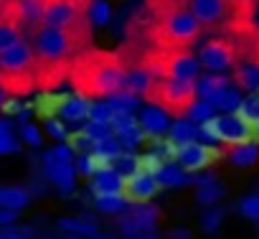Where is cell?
Here are the masks:
<instances>
[{
    "instance_id": "obj_1",
    "label": "cell",
    "mask_w": 259,
    "mask_h": 239,
    "mask_svg": "<svg viewBox=\"0 0 259 239\" xmlns=\"http://www.w3.org/2000/svg\"><path fill=\"white\" fill-rule=\"evenodd\" d=\"M124 64L117 54L107 51H81L69 64V79L76 92L89 99H104L107 94L122 89Z\"/></svg>"
},
{
    "instance_id": "obj_2",
    "label": "cell",
    "mask_w": 259,
    "mask_h": 239,
    "mask_svg": "<svg viewBox=\"0 0 259 239\" xmlns=\"http://www.w3.org/2000/svg\"><path fill=\"white\" fill-rule=\"evenodd\" d=\"M201 21L188 11V6H183L155 16L153 41L158 49H188L201 36Z\"/></svg>"
},
{
    "instance_id": "obj_3",
    "label": "cell",
    "mask_w": 259,
    "mask_h": 239,
    "mask_svg": "<svg viewBox=\"0 0 259 239\" xmlns=\"http://www.w3.org/2000/svg\"><path fill=\"white\" fill-rule=\"evenodd\" d=\"M150 104L165 109L168 114H178L183 117L186 109L193 104L196 94V82H186V79H170V76H155L150 89L143 94Z\"/></svg>"
},
{
    "instance_id": "obj_4",
    "label": "cell",
    "mask_w": 259,
    "mask_h": 239,
    "mask_svg": "<svg viewBox=\"0 0 259 239\" xmlns=\"http://www.w3.org/2000/svg\"><path fill=\"white\" fill-rule=\"evenodd\" d=\"M198 133L206 140L213 143H226V145H241L254 140V125L239 112H224V114H213L211 120L198 125Z\"/></svg>"
},
{
    "instance_id": "obj_5",
    "label": "cell",
    "mask_w": 259,
    "mask_h": 239,
    "mask_svg": "<svg viewBox=\"0 0 259 239\" xmlns=\"http://www.w3.org/2000/svg\"><path fill=\"white\" fill-rule=\"evenodd\" d=\"M89 3L92 0H44L41 26L71 28L89 21Z\"/></svg>"
},
{
    "instance_id": "obj_6",
    "label": "cell",
    "mask_w": 259,
    "mask_h": 239,
    "mask_svg": "<svg viewBox=\"0 0 259 239\" xmlns=\"http://www.w3.org/2000/svg\"><path fill=\"white\" fill-rule=\"evenodd\" d=\"M38 56L23 38L0 51V74H36Z\"/></svg>"
},
{
    "instance_id": "obj_7",
    "label": "cell",
    "mask_w": 259,
    "mask_h": 239,
    "mask_svg": "<svg viewBox=\"0 0 259 239\" xmlns=\"http://www.w3.org/2000/svg\"><path fill=\"white\" fill-rule=\"evenodd\" d=\"M160 181L155 173H145V171H133L130 176L122 178V196L127 201H133V204H148L158 196L160 191Z\"/></svg>"
},
{
    "instance_id": "obj_8",
    "label": "cell",
    "mask_w": 259,
    "mask_h": 239,
    "mask_svg": "<svg viewBox=\"0 0 259 239\" xmlns=\"http://www.w3.org/2000/svg\"><path fill=\"white\" fill-rule=\"evenodd\" d=\"M221 158V150L216 148V145H211V143H198V140H193V143H186V145H181L178 148V166H183L188 173H201L203 168H208L213 161H219Z\"/></svg>"
},
{
    "instance_id": "obj_9",
    "label": "cell",
    "mask_w": 259,
    "mask_h": 239,
    "mask_svg": "<svg viewBox=\"0 0 259 239\" xmlns=\"http://www.w3.org/2000/svg\"><path fill=\"white\" fill-rule=\"evenodd\" d=\"M198 61L208 71H229V69L236 66V51H234V46L229 41L213 38V41H208V44L201 46Z\"/></svg>"
},
{
    "instance_id": "obj_10",
    "label": "cell",
    "mask_w": 259,
    "mask_h": 239,
    "mask_svg": "<svg viewBox=\"0 0 259 239\" xmlns=\"http://www.w3.org/2000/svg\"><path fill=\"white\" fill-rule=\"evenodd\" d=\"M23 18L18 13V6L16 0H8L0 11V51L13 46L16 41H21V33H23Z\"/></svg>"
},
{
    "instance_id": "obj_11",
    "label": "cell",
    "mask_w": 259,
    "mask_h": 239,
    "mask_svg": "<svg viewBox=\"0 0 259 239\" xmlns=\"http://www.w3.org/2000/svg\"><path fill=\"white\" fill-rule=\"evenodd\" d=\"M188 11L201 26H216L231 13V0H188Z\"/></svg>"
},
{
    "instance_id": "obj_12",
    "label": "cell",
    "mask_w": 259,
    "mask_h": 239,
    "mask_svg": "<svg viewBox=\"0 0 259 239\" xmlns=\"http://www.w3.org/2000/svg\"><path fill=\"white\" fill-rule=\"evenodd\" d=\"M89 104H92V99H89L87 94H81V92H76V94H64L61 102H59L56 114H59L61 120H66V123H81V120L89 117Z\"/></svg>"
},
{
    "instance_id": "obj_13",
    "label": "cell",
    "mask_w": 259,
    "mask_h": 239,
    "mask_svg": "<svg viewBox=\"0 0 259 239\" xmlns=\"http://www.w3.org/2000/svg\"><path fill=\"white\" fill-rule=\"evenodd\" d=\"M138 123H140V128L148 133V135H163V133H168V128H170V114L165 112V109H160V107H148V109H143V114L138 117Z\"/></svg>"
},
{
    "instance_id": "obj_14",
    "label": "cell",
    "mask_w": 259,
    "mask_h": 239,
    "mask_svg": "<svg viewBox=\"0 0 259 239\" xmlns=\"http://www.w3.org/2000/svg\"><path fill=\"white\" fill-rule=\"evenodd\" d=\"M92 193L94 196H107V193H122V176L114 168L92 173Z\"/></svg>"
},
{
    "instance_id": "obj_15",
    "label": "cell",
    "mask_w": 259,
    "mask_h": 239,
    "mask_svg": "<svg viewBox=\"0 0 259 239\" xmlns=\"http://www.w3.org/2000/svg\"><path fill=\"white\" fill-rule=\"evenodd\" d=\"M155 74L148 69V66H133V69H124V76H122V87L130 89V92H135V94H145L153 84Z\"/></svg>"
},
{
    "instance_id": "obj_16",
    "label": "cell",
    "mask_w": 259,
    "mask_h": 239,
    "mask_svg": "<svg viewBox=\"0 0 259 239\" xmlns=\"http://www.w3.org/2000/svg\"><path fill=\"white\" fill-rule=\"evenodd\" d=\"M236 84L239 89L256 94L259 92V59H246L241 64H236Z\"/></svg>"
},
{
    "instance_id": "obj_17",
    "label": "cell",
    "mask_w": 259,
    "mask_h": 239,
    "mask_svg": "<svg viewBox=\"0 0 259 239\" xmlns=\"http://www.w3.org/2000/svg\"><path fill=\"white\" fill-rule=\"evenodd\" d=\"M198 125L196 123H191V120L186 117H178L176 123H170V128H168V140L173 143V145H186V143H193V140H198Z\"/></svg>"
},
{
    "instance_id": "obj_18",
    "label": "cell",
    "mask_w": 259,
    "mask_h": 239,
    "mask_svg": "<svg viewBox=\"0 0 259 239\" xmlns=\"http://www.w3.org/2000/svg\"><path fill=\"white\" fill-rule=\"evenodd\" d=\"M231 82H229V76L224 71H213V74H203V76L198 74V79H196V94L201 99H211L213 94H219Z\"/></svg>"
},
{
    "instance_id": "obj_19",
    "label": "cell",
    "mask_w": 259,
    "mask_h": 239,
    "mask_svg": "<svg viewBox=\"0 0 259 239\" xmlns=\"http://www.w3.org/2000/svg\"><path fill=\"white\" fill-rule=\"evenodd\" d=\"M256 161H259V145L254 140L241 143V145H231V153H229V163L231 166H236V168H251Z\"/></svg>"
},
{
    "instance_id": "obj_20",
    "label": "cell",
    "mask_w": 259,
    "mask_h": 239,
    "mask_svg": "<svg viewBox=\"0 0 259 239\" xmlns=\"http://www.w3.org/2000/svg\"><path fill=\"white\" fill-rule=\"evenodd\" d=\"M208 102L213 104L216 112H236V109L241 107V102H244V94H241L236 87L229 84V87H224L219 94H213Z\"/></svg>"
},
{
    "instance_id": "obj_21",
    "label": "cell",
    "mask_w": 259,
    "mask_h": 239,
    "mask_svg": "<svg viewBox=\"0 0 259 239\" xmlns=\"http://www.w3.org/2000/svg\"><path fill=\"white\" fill-rule=\"evenodd\" d=\"M158 181L163 188H178V186H188L191 183V176L183 166H176V163H165L158 173Z\"/></svg>"
},
{
    "instance_id": "obj_22",
    "label": "cell",
    "mask_w": 259,
    "mask_h": 239,
    "mask_svg": "<svg viewBox=\"0 0 259 239\" xmlns=\"http://www.w3.org/2000/svg\"><path fill=\"white\" fill-rule=\"evenodd\" d=\"M46 176H49V181H51L59 191H64V193H71L74 186H76V171L71 168V163H69V166L46 168Z\"/></svg>"
},
{
    "instance_id": "obj_23",
    "label": "cell",
    "mask_w": 259,
    "mask_h": 239,
    "mask_svg": "<svg viewBox=\"0 0 259 239\" xmlns=\"http://www.w3.org/2000/svg\"><path fill=\"white\" fill-rule=\"evenodd\" d=\"M114 109H124V112H135L138 107H140V94H135V92H130V89H117V92H112V94H107L104 97Z\"/></svg>"
},
{
    "instance_id": "obj_24",
    "label": "cell",
    "mask_w": 259,
    "mask_h": 239,
    "mask_svg": "<svg viewBox=\"0 0 259 239\" xmlns=\"http://www.w3.org/2000/svg\"><path fill=\"white\" fill-rule=\"evenodd\" d=\"M28 201H31V193L21 186H8L3 188V196H0V206L13 209V211H21L23 206H28Z\"/></svg>"
},
{
    "instance_id": "obj_25",
    "label": "cell",
    "mask_w": 259,
    "mask_h": 239,
    "mask_svg": "<svg viewBox=\"0 0 259 239\" xmlns=\"http://www.w3.org/2000/svg\"><path fill=\"white\" fill-rule=\"evenodd\" d=\"M16 6H18V13H21L26 26H38L41 23L44 0H16Z\"/></svg>"
},
{
    "instance_id": "obj_26",
    "label": "cell",
    "mask_w": 259,
    "mask_h": 239,
    "mask_svg": "<svg viewBox=\"0 0 259 239\" xmlns=\"http://www.w3.org/2000/svg\"><path fill=\"white\" fill-rule=\"evenodd\" d=\"M213 114H216L213 104H211L208 99H201V97H196V99H193V104L186 109V117L191 120V123H196V125L206 123V120H211Z\"/></svg>"
},
{
    "instance_id": "obj_27",
    "label": "cell",
    "mask_w": 259,
    "mask_h": 239,
    "mask_svg": "<svg viewBox=\"0 0 259 239\" xmlns=\"http://www.w3.org/2000/svg\"><path fill=\"white\" fill-rule=\"evenodd\" d=\"M74 161V148L71 145H56L44 155V168H54V166H69Z\"/></svg>"
},
{
    "instance_id": "obj_28",
    "label": "cell",
    "mask_w": 259,
    "mask_h": 239,
    "mask_svg": "<svg viewBox=\"0 0 259 239\" xmlns=\"http://www.w3.org/2000/svg\"><path fill=\"white\" fill-rule=\"evenodd\" d=\"M87 13H89V23L92 26H107L109 18H112V8H109L107 0H92Z\"/></svg>"
},
{
    "instance_id": "obj_29",
    "label": "cell",
    "mask_w": 259,
    "mask_h": 239,
    "mask_svg": "<svg viewBox=\"0 0 259 239\" xmlns=\"http://www.w3.org/2000/svg\"><path fill=\"white\" fill-rule=\"evenodd\" d=\"M221 196H224V186H221L219 181L203 183V186H198V191H196V201H198L201 206H213Z\"/></svg>"
},
{
    "instance_id": "obj_30",
    "label": "cell",
    "mask_w": 259,
    "mask_h": 239,
    "mask_svg": "<svg viewBox=\"0 0 259 239\" xmlns=\"http://www.w3.org/2000/svg\"><path fill=\"white\" fill-rule=\"evenodd\" d=\"M59 226L64 231H71V234H79V236H94L97 234V224L94 221H84V219H61Z\"/></svg>"
},
{
    "instance_id": "obj_31",
    "label": "cell",
    "mask_w": 259,
    "mask_h": 239,
    "mask_svg": "<svg viewBox=\"0 0 259 239\" xmlns=\"http://www.w3.org/2000/svg\"><path fill=\"white\" fill-rule=\"evenodd\" d=\"M112 168L124 178V176L133 173V171H138V155L130 153V150H119V153L114 155V161H112Z\"/></svg>"
},
{
    "instance_id": "obj_32",
    "label": "cell",
    "mask_w": 259,
    "mask_h": 239,
    "mask_svg": "<svg viewBox=\"0 0 259 239\" xmlns=\"http://www.w3.org/2000/svg\"><path fill=\"white\" fill-rule=\"evenodd\" d=\"M114 112H117V109H114L107 99H92V104H89V117H87V120H97V123H112Z\"/></svg>"
},
{
    "instance_id": "obj_33",
    "label": "cell",
    "mask_w": 259,
    "mask_h": 239,
    "mask_svg": "<svg viewBox=\"0 0 259 239\" xmlns=\"http://www.w3.org/2000/svg\"><path fill=\"white\" fill-rule=\"evenodd\" d=\"M163 166H165V155H163V150H153V153L138 155V168L145 171V173H158Z\"/></svg>"
},
{
    "instance_id": "obj_34",
    "label": "cell",
    "mask_w": 259,
    "mask_h": 239,
    "mask_svg": "<svg viewBox=\"0 0 259 239\" xmlns=\"http://www.w3.org/2000/svg\"><path fill=\"white\" fill-rule=\"evenodd\" d=\"M97 209L99 211H107V214H119L127 204V198L122 193H107V196H97Z\"/></svg>"
},
{
    "instance_id": "obj_35",
    "label": "cell",
    "mask_w": 259,
    "mask_h": 239,
    "mask_svg": "<svg viewBox=\"0 0 259 239\" xmlns=\"http://www.w3.org/2000/svg\"><path fill=\"white\" fill-rule=\"evenodd\" d=\"M81 130H84V135H87L92 143H97V140H104V138L114 135V130H112V125H109V123H97V120H87V125H84Z\"/></svg>"
},
{
    "instance_id": "obj_36",
    "label": "cell",
    "mask_w": 259,
    "mask_h": 239,
    "mask_svg": "<svg viewBox=\"0 0 259 239\" xmlns=\"http://www.w3.org/2000/svg\"><path fill=\"white\" fill-rule=\"evenodd\" d=\"M133 216H135V221H138L140 234H143V231H150V229L155 226V221H158V211H155L153 206H145V204H143V209H138Z\"/></svg>"
},
{
    "instance_id": "obj_37",
    "label": "cell",
    "mask_w": 259,
    "mask_h": 239,
    "mask_svg": "<svg viewBox=\"0 0 259 239\" xmlns=\"http://www.w3.org/2000/svg\"><path fill=\"white\" fill-rule=\"evenodd\" d=\"M239 214L249 221H259V193H249L239 201Z\"/></svg>"
},
{
    "instance_id": "obj_38",
    "label": "cell",
    "mask_w": 259,
    "mask_h": 239,
    "mask_svg": "<svg viewBox=\"0 0 259 239\" xmlns=\"http://www.w3.org/2000/svg\"><path fill=\"white\" fill-rule=\"evenodd\" d=\"M236 112H239V114H244L251 125H256V123H259V92H256V94L244 97V102H241V107H239Z\"/></svg>"
},
{
    "instance_id": "obj_39",
    "label": "cell",
    "mask_w": 259,
    "mask_h": 239,
    "mask_svg": "<svg viewBox=\"0 0 259 239\" xmlns=\"http://www.w3.org/2000/svg\"><path fill=\"white\" fill-rule=\"evenodd\" d=\"M13 150H18L16 135L11 133V125H8V123H0V155L13 153Z\"/></svg>"
},
{
    "instance_id": "obj_40",
    "label": "cell",
    "mask_w": 259,
    "mask_h": 239,
    "mask_svg": "<svg viewBox=\"0 0 259 239\" xmlns=\"http://www.w3.org/2000/svg\"><path fill=\"white\" fill-rule=\"evenodd\" d=\"M221 221H224V211H221V209H211V211H206V214H203L201 226H203V231L213 234V231L221 226Z\"/></svg>"
},
{
    "instance_id": "obj_41",
    "label": "cell",
    "mask_w": 259,
    "mask_h": 239,
    "mask_svg": "<svg viewBox=\"0 0 259 239\" xmlns=\"http://www.w3.org/2000/svg\"><path fill=\"white\" fill-rule=\"evenodd\" d=\"M148 6H150V11H153L155 16H160V13H165V11L188 6V0H148Z\"/></svg>"
},
{
    "instance_id": "obj_42",
    "label": "cell",
    "mask_w": 259,
    "mask_h": 239,
    "mask_svg": "<svg viewBox=\"0 0 259 239\" xmlns=\"http://www.w3.org/2000/svg\"><path fill=\"white\" fill-rule=\"evenodd\" d=\"M21 138H23L28 145H33V148L41 145V130H38L36 125H23V128H21Z\"/></svg>"
},
{
    "instance_id": "obj_43",
    "label": "cell",
    "mask_w": 259,
    "mask_h": 239,
    "mask_svg": "<svg viewBox=\"0 0 259 239\" xmlns=\"http://www.w3.org/2000/svg\"><path fill=\"white\" fill-rule=\"evenodd\" d=\"M46 128H49V133H51L54 138H61V140H66V138H69V133H66V128H64L61 120L49 117V120H46Z\"/></svg>"
},
{
    "instance_id": "obj_44",
    "label": "cell",
    "mask_w": 259,
    "mask_h": 239,
    "mask_svg": "<svg viewBox=\"0 0 259 239\" xmlns=\"http://www.w3.org/2000/svg\"><path fill=\"white\" fill-rule=\"evenodd\" d=\"M122 234H124V236H135V234H140L138 221H135V216H133V214L122 216Z\"/></svg>"
},
{
    "instance_id": "obj_45",
    "label": "cell",
    "mask_w": 259,
    "mask_h": 239,
    "mask_svg": "<svg viewBox=\"0 0 259 239\" xmlns=\"http://www.w3.org/2000/svg\"><path fill=\"white\" fill-rule=\"evenodd\" d=\"M16 211L13 209H6V206H0V226H11V224H16Z\"/></svg>"
},
{
    "instance_id": "obj_46",
    "label": "cell",
    "mask_w": 259,
    "mask_h": 239,
    "mask_svg": "<svg viewBox=\"0 0 259 239\" xmlns=\"http://www.w3.org/2000/svg\"><path fill=\"white\" fill-rule=\"evenodd\" d=\"M168 236H170V239H191V231H188V229H173Z\"/></svg>"
},
{
    "instance_id": "obj_47",
    "label": "cell",
    "mask_w": 259,
    "mask_h": 239,
    "mask_svg": "<svg viewBox=\"0 0 259 239\" xmlns=\"http://www.w3.org/2000/svg\"><path fill=\"white\" fill-rule=\"evenodd\" d=\"M3 236H6V239H26V236H23L21 231H6Z\"/></svg>"
},
{
    "instance_id": "obj_48",
    "label": "cell",
    "mask_w": 259,
    "mask_h": 239,
    "mask_svg": "<svg viewBox=\"0 0 259 239\" xmlns=\"http://www.w3.org/2000/svg\"><path fill=\"white\" fill-rule=\"evenodd\" d=\"M133 239H158V236H153L150 231H143V234H135Z\"/></svg>"
},
{
    "instance_id": "obj_49",
    "label": "cell",
    "mask_w": 259,
    "mask_h": 239,
    "mask_svg": "<svg viewBox=\"0 0 259 239\" xmlns=\"http://www.w3.org/2000/svg\"><path fill=\"white\" fill-rule=\"evenodd\" d=\"M6 97H8V94H6L3 89H0V107H3V102H6Z\"/></svg>"
},
{
    "instance_id": "obj_50",
    "label": "cell",
    "mask_w": 259,
    "mask_h": 239,
    "mask_svg": "<svg viewBox=\"0 0 259 239\" xmlns=\"http://www.w3.org/2000/svg\"><path fill=\"white\" fill-rule=\"evenodd\" d=\"M89 239H112V236H102V234H94V236H89Z\"/></svg>"
},
{
    "instance_id": "obj_51",
    "label": "cell",
    "mask_w": 259,
    "mask_h": 239,
    "mask_svg": "<svg viewBox=\"0 0 259 239\" xmlns=\"http://www.w3.org/2000/svg\"><path fill=\"white\" fill-rule=\"evenodd\" d=\"M254 138H259V123L254 125Z\"/></svg>"
},
{
    "instance_id": "obj_52",
    "label": "cell",
    "mask_w": 259,
    "mask_h": 239,
    "mask_svg": "<svg viewBox=\"0 0 259 239\" xmlns=\"http://www.w3.org/2000/svg\"><path fill=\"white\" fill-rule=\"evenodd\" d=\"M6 3H8V0H0V11H3V6H6Z\"/></svg>"
},
{
    "instance_id": "obj_53",
    "label": "cell",
    "mask_w": 259,
    "mask_h": 239,
    "mask_svg": "<svg viewBox=\"0 0 259 239\" xmlns=\"http://www.w3.org/2000/svg\"><path fill=\"white\" fill-rule=\"evenodd\" d=\"M0 196H3V188H0Z\"/></svg>"
},
{
    "instance_id": "obj_54",
    "label": "cell",
    "mask_w": 259,
    "mask_h": 239,
    "mask_svg": "<svg viewBox=\"0 0 259 239\" xmlns=\"http://www.w3.org/2000/svg\"><path fill=\"white\" fill-rule=\"evenodd\" d=\"M0 239H6V236H3V234H0Z\"/></svg>"
},
{
    "instance_id": "obj_55",
    "label": "cell",
    "mask_w": 259,
    "mask_h": 239,
    "mask_svg": "<svg viewBox=\"0 0 259 239\" xmlns=\"http://www.w3.org/2000/svg\"><path fill=\"white\" fill-rule=\"evenodd\" d=\"M46 239H54V236H46Z\"/></svg>"
}]
</instances>
